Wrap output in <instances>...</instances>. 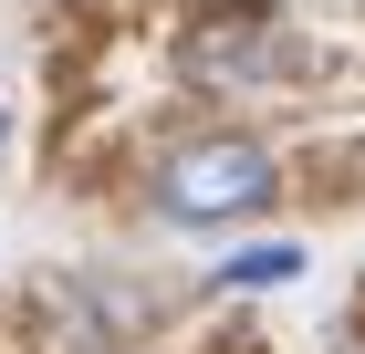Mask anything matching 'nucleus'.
Instances as JSON below:
<instances>
[{"label": "nucleus", "instance_id": "f03ea898", "mask_svg": "<svg viewBox=\"0 0 365 354\" xmlns=\"http://www.w3.org/2000/svg\"><path fill=\"white\" fill-rule=\"evenodd\" d=\"M292 271H303V250H292V240H261V250H230V292H282V281H292Z\"/></svg>", "mask_w": 365, "mask_h": 354}, {"label": "nucleus", "instance_id": "7ed1b4c3", "mask_svg": "<svg viewBox=\"0 0 365 354\" xmlns=\"http://www.w3.org/2000/svg\"><path fill=\"white\" fill-rule=\"evenodd\" d=\"M0 146H11V115H0Z\"/></svg>", "mask_w": 365, "mask_h": 354}, {"label": "nucleus", "instance_id": "f257e3e1", "mask_svg": "<svg viewBox=\"0 0 365 354\" xmlns=\"http://www.w3.org/2000/svg\"><path fill=\"white\" fill-rule=\"evenodd\" d=\"M272 198V157H261L251 136H209V146H188V157H168L157 167V209L168 219H240V209H261Z\"/></svg>", "mask_w": 365, "mask_h": 354}]
</instances>
